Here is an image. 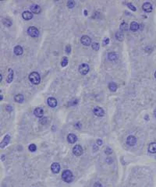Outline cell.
<instances>
[{"mask_svg": "<svg viewBox=\"0 0 156 187\" xmlns=\"http://www.w3.org/2000/svg\"><path fill=\"white\" fill-rule=\"evenodd\" d=\"M155 78H156V71H155Z\"/></svg>", "mask_w": 156, "mask_h": 187, "instance_id": "cell-41", "label": "cell"}, {"mask_svg": "<svg viewBox=\"0 0 156 187\" xmlns=\"http://www.w3.org/2000/svg\"><path fill=\"white\" fill-rule=\"evenodd\" d=\"M128 29V25H127L125 22H123L120 25V30H126Z\"/></svg>", "mask_w": 156, "mask_h": 187, "instance_id": "cell-28", "label": "cell"}, {"mask_svg": "<svg viewBox=\"0 0 156 187\" xmlns=\"http://www.w3.org/2000/svg\"><path fill=\"white\" fill-rule=\"evenodd\" d=\"M10 135H5L4 139H3V140H2V143H1V148H4L6 145H8V144L10 143Z\"/></svg>", "mask_w": 156, "mask_h": 187, "instance_id": "cell-16", "label": "cell"}, {"mask_svg": "<svg viewBox=\"0 0 156 187\" xmlns=\"http://www.w3.org/2000/svg\"><path fill=\"white\" fill-rule=\"evenodd\" d=\"M47 102H48L49 106H50L51 108H55L56 107V105H57V101H56L55 98H54L52 97H49L47 100Z\"/></svg>", "mask_w": 156, "mask_h": 187, "instance_id": "cell-9", "label": "cell"}, {"mask_svg": "<svg viewBox=\"0 0 156 187\" xmlns=\"http://www.w3.org/2000/svg\"><path fill=\"white\" fill-rule=\"evenodd\" d=\"M2 24H3L5 26H6V27H11V26H12V22H11L10 19H5V18H4L3 19H2Z\"/></svg>", "mask_w": 156, "mask_h": 187, "instance_id": "cell-25", "label": "cell"}, {"mask_svg": "<svg viewBox=\"0 0 156 187\" xmlns=\"http://www.w3.org/2000/svg\"><path fill=\"white\" fill-rule=\"evenodd\" d=\"M67 64H68V58L66 57L62 58V62H61V66L62 67H65V66H67Z\"/></svg>", "mask_w": 156, "mask_h": 187, "instance_id": "cell-27", "label": "cell"}, {"mask_svg": "<svg viewBox=\"0 0 156 187\" xmlns=\"http://www.w3.org/2000/svg\"><path fill=\"white\" fill-rule=\"evenodd\" d=\"M28 149H29V150L30 152H35L37 150V147H36L35 144H30L29 146V147H28Z\"/></svg>", "mask_w": 156, "mask_h": 187, "instance_id": "cell-29", "label": "cell"}, {"mask_svg": "<svg viewBox=\"0 0 156 187\" xmlns=\"http://www.w3.org/2000/svg\"><path fill=\"white\" fill-rule=\"evenodd\" d=\"M148 151L151 153H156V143L153 142L151 143L148 146Z\"/></svg>", "mask_w": 156, "mask_h": 187, "instance_id": "cell-19", "label": "cell"}, {"mask_svg": "<svg viewBox=\"0 0 156 187\" xmlns=\"http://www.w3.org/2000/svg\"><path fill=\"white\" fill-rule=\"evenodd\" d=\"M30 10L32 11V13H35V14H39V13H41V7L39 6L37 4H35V5H32L30 6Z\"/></svg>", "mask_w": 156, "mask_h": 187, "instance_id": "cell-14", "label": "cell"}, {"mask_svg": "<svg viewBox=\"0 0 156 187\" xmlns=\"http://www.w3.org/2000/svg\"><path fill=\"white\" fill-rule=\"evenodd\" d=\"M130 28L131 30H133V31H137L139 29V24L136 21H133L130 25Z\"/></svg>", "mask_w": 156, "mask_h": 187, "instance_id": "cell-20", "label": "cell"}, {"mask_svg": "<svg viewBox=\"0 0 156 187\" xmlns=\"http://www.w3.org/2000/svg\"><path fill=\"white\" fill-rule=\"evenodd\" d=\"M84 13H85V15H87V10H85V11H84Z\"/></svg>", "mask_w": 156, "mask_h": 187, "instance_id": "cell-40", "label": "cell"}, {"mask_svg": "<svg viewBox=\"0 0 156 187\" xmlns=\"http://www.w3.org/2000/svg\"><path fill=\"white\" fill-rule=\"evenodd\" d=\"M102 42H103V45H107V44H109V38H105Z\"/></svg>", "mask_w": 156, "mask_h": 187, "instance_id": "cell-33", "label": "cell"}, {"mask_svg": "<svg viewBox=\"0 0 156 187\" xmlns=\"http://www.w3.org/2000/svg\"><path fill=\"white\" fill-rule=\"evenodd\" d=\"M81 41L84 45H86V46H89L90 44H91V38L87 35L82 36L81 38Z\"/></svg>", "mask_w": 156, "mask_h": 187, "instance_id": "cell-7", "label": "cell"}, {"mask_svg": "<svg viewBox=\"0 0 156 187\" xmlns=\"http://www.w3.org/2000/svg\"><path fill=\"white\" fill-rule=\"evenodd\" d=\"M73 152L76 156H81L83 153V148L81 145H75L73 148Z\"/></svg>", "mask_w": 156, "mask_h": 187, "instance_id": "cell-5", "label": "cell"}, {"mask_svg": "<svg viewBox=\"0 0 156 187\" xmlns=\"http://www.w3.org/2000/svg\"><path fill=\"white\" fill-rule=\"evenodd\" d=\"M105 152H106V153L107 155H109V154H111V153H112V150L111 148H109V147H106V150H105Z\"/></svg>", "mask_w": 156, "mask_h": 187, "instance_id": "cell-32", "label": "cell"}, {"mask_svg": "<svg viewBox=\"0 0 156 187\" xmlns=\"http://www.w3.org/2000/svg\"><path fill=\"white\" fill-rule=\"evenodd\" d=\"M142 8L144 12L151 13L152 11V5L150 2H144L142 5Z\"/></svg>", "mask_w": 156, "mask_h": 187, "instance_id": "cell-10", "label": "cell"}, {"mask_svg": "<svg viewBox=\"0 0 156 187\" xmlns=\"http://www.w3.org/2000/svg\"><path fill=\"white\" fill-rule=\"evenodd\" d=\"M23 52H24V50H23V48L21 46L17 45L14 47V53H15V55H20L23 54Z\"/></svg>", "mask_w": 156, "mask_h": 187, "instance_id": "cell-17", "label": "cell"}, {"mask_svg": "<svg viewBox=\"0 0 156 187\" xmlns=\"http://www.w3.org/2000/svg\"><path fill=\"white\" fill-rule=\"evenodd\" d=\"M70 50H71V48H70V45H67L66 47V52L69 54V53H70Z\"/></svg>", "mask_w": 156, "mask_h": 187, "instance_id": "cell-35", "label": "cell"}, {"mask_svg": "<svg viewBox=\"0 0 156 187\" xmlns=\"http://www.w3.org/2000/svg\"><path fill=\"white\" fill-rule=\"evenodd\" d=\"M96 143H97V144L98 145V146H101V144H102V140H101V139H97V142H96Z\"/></svg>", "mask_w": 156, "mask_h": 187, "instance_id": "cell-37", "label": "cell"}, {"mask_svg": "<svg viewBox=\"0 0 156 187\" xmlns=\"http://www.w3.org/2000/svg\"><path fill=\"white\" fill-rule=\"evenodd\" d=\"M89 69H90L89 66L86 63L81 64V65L79 66V72H80V73L82 75H86L87 72H89Z\"/></svg>", "mask_w": 156, "mask_h": 187, "instance_id": "cell-4", "label": "cell"}, {"mask_svg": "<svg viewBox=\"0 0 156 187\" xmlns=\"http://www.w3.org/2000/svg\"><path fill=\"white\" fill-rule=\"evenodd\" d=\"M127 6H128V8H130V9L132 11H136V10H137V8H136L132 3H130V2L127 3Z\"/></svg>", "mask_w": 156, "mask_h": 187, "instance_id": "cell-31", "label": "cell"}, {"mask_svg": "<svg viewBox=\"0 0 156 187\" xmlns=\"http://www.w3.org/2000/svg\"><path fill=\"white\" fill-rule=\"evenodd\" d=\"M94 187H103L102 185H101V183H99V182H95V185H94Z\"/></svg>", "mask_w": 156, "mask_h": 187, "instance_id": "cell-36", "label": "cell"}, {"mask_svg": "<svg viewBox=\"0 0 156 187\" xmlns=\"http://www.w3.org/2000/svg\"><path fill=\"white\" fill-rule=\"evenodd\" d=\"M75 5V2L74 1H72V0H70V1H68L67 2V6L70 8V9H71V8H73Z\"/></svg>", "mask_w": 156, "mask_h": 187, "instance_id": "cell-30", "label": "cell"}, {"mask_svg": "<svg viewBox=\"0 0 156 187\" xmlns=\"http://www.w3.org/2000/svg\"><path fill=\"white\" fill-rule=\"evenodd\" d=\"M29 80L33 84H39L41 82V77L38 72H32L29 75Z\"/></svg>", "mask_w": 156, "mask_h": 187, "instance_id": "cell-2", "label": "cell"}, {"mask_svg": "<svg viewBox=\"0 0 156 187\" xmlns=\"http://www.w3.org/2000/svg\"><path fill=\"white\" fill-rule=\"evenodd\" d=\"M22 16L25 20H30V19L33 18V13H30V11H24L22 13Z\"/></svg>", "mask_w": 156, "mask_h": 187, "instance_id": "cell-12", "label": "cell"}, {"mask_svg": "<svg viewBox=\"0 0 156 187\" xmlns=\"http://www.w3.org/2000/svg\"><path fill=\"white\" fill-rule=\"evenodd\" d=\"M109 88L110 91H116V90H117V84H116V83H114V82H111L109 84Z\"/></svg>", "mask_w": 156, "mask_h": 187, "instance_id": "cell-24", "label": "cell"}, {"mask_svg": "<svg viewBox=\"0 0 156 187\" xmlns=\"http://www.w3.org/2000/svg\"><path fill=\"white\" fill-rule=\"evenodd\" d=\"M116 38L117 39L118 41H123V39H124L123 33L122 31H117L116 33Z\"/></svg>", "mask_w": 156, "mask_h": 187, "instance_id": "cell-22", "label": "cell"}, {"mask_svg": "<svg viewBox=\"0 0 156 187\" xmlns=\"http://www.w3.org/2000/svg\"><path fill=\"white\" fill-rule=\"evenodd\" d=\"M126 144L129 145V146H134V145L137 144V138L134 136H129L128 137L126 138Z\"/></svg>", "mask_w": 156, "mask_h": 187, "instance_id": "cell-8", "label": "cell"}, {"mask_svg": "<svg viewBox=\"0 0 156 187\" xmlns=\"http://www.w3.org/2000/svg\"><path fill=\"white\" fill-rule=\"evenodd\" d=\"M9 72H10V74H9V76H8L7 77V83H10L13 81V69H9Z\"/></svg>", "mask_w": 156, "mask_h": 187, "instance_id": "cell-23", "label": "cell"}, {"mask_svg": "<svg viewBox=\"0 0 156 187\" xmlns=\"http://www.w3.org/2000/svg\"><path fill=\"white\" fill-rule=\"evenodd\" d=\"M91 48L93 50H95V51H98L99 50V48H100V46H99V44L97 43V42H94L91 44Z\"/></svg>", "mask_w": 156, "mask_h": 187, "instance_id": "cell-26", "label": "cell"}, {"mask_svg": "<svg viewBox=\"0 0 156 187\" xmlns=\"http://www.w3.org/2000/svg\"><path fill=\"white\" fill-rule=\"evenodd\" d=\"M62 178L64 182H66L67 183L71 182L73 180V175L72 172H70V170H65V171H63L62 173Z\"/></svg>", "mask_w": 156, "mask_h": 187, "instance_id": "cell-1", "label": "cell"}, {"mask_svg": "<svg viewBox=\"0 0 156 187\" xmlns=\"http://www.w3.org/2000/svg\"><path fill=\"white\" fill-rule=\"evenodd\" d=\"M24 97L23 94H16V95L14 97V101L17 103H23L24 102Z\"/></svg>", "mask_w": 156, "mask_h": 187, "instance_id": "cell-18", "label": "cell"}, {"mask_svg": "<svg viewBox=\"0 0 156 187\" xmlns=\"http://www.w3.org/2000/svg\"><path fill=\"white\" fill-rule=\"evenodd\" d=\"M27 34L32 38H37L39 34V30L35 27H30L27 30Z\"/></svg>", "mask_w": 156, "mask_h": 187, "instance_id": "cell-3", "label": "cell"}, {"mask_svg": "<svg viewBox=\"0 0 156 187\" xmlns=\"http://www.w3.org/2000/svg\"><path fill=\"white\" fill-rule=\"evenodd\" d=\"M67 140L70 144H74L75 142L77 140V137L75 134L73 133H70L69 135L67 136Z\"/></svg>", "mask_w": 156, "mask_h": 187, "instance_id": "cell-15", "label": "cell"}, {"mask_svg": "<svg viewBox=\"0 0 156 187\" xmlns=\"http://www.w3.org/2000/svg\"><path fill=\"white\" fill-rule=\"evenodd\" d=\"M34 114H35V115L36 117H38V118H42L44 115V110L42 109L41 108H37L35 109Z\"/></svg>", "mask_w": 156, "mask_h": 187, "instance_id": "cell-11", "label": "cell"}, {"mask_svg": "<svg viewBox=\"0 0 156 187\" xmlns=\"http://www.w3.org/2000/svg\"><path fill=\"white\" fill-rule=\"evenodd\" d=\"M94 114H95L96 116L102 117L105 115V111L103 108H101V107H95L94 108Z\"/></svg>", "mask_w": 156, "mask_h": 187, "instance_id": "cell-6", "label": "cell"}, {"mask_svg": "<svg viewBox=\"0 0 156 187\" xmlns=\"http://www.w3.org/2000/svg\"><path fill=\"white\" fill-rule=\"evenodd\" d=\"M108 58L110 61H116L118 58V55L115 52H110L108 54Z\"/></svg>", "mask_w": 156, "mask_h": 187, "instance_id": "cell-21", "label": "cell"}, {"mask_svg": "<svg viewBox=\"0 0 156 187\" xmlns=\"http://www.w3.org/2000/svg\"><path fill=\"white\" fill-rule=\"evenodd\" d=\"M6 110H7V111H13V108L11 107L10 105H7V106H6Z\"/></svg>", "mask_w": 156, "mask_h": 187, "instance_id": "cell-38", "label": "cell"}, {"mask_svg": "<svg viewBox=\"0 0 156 187\" xmlns=\"http://www.w3.org/2000/svg\"><path fill=\"white\" fill-rule=\"evenodd\" d=\"M77 103H78V101H77V100H76V99H74V100H72V101L69 103V105L72 104V105L73 106V105H76V104H77Z\"/></svg>", "mask_w": 156, "mask_h": 187, "instance_id": "cell-34", "label": "cell"}, {"mask_svg": "<svg viewBox=\"0 0 156 187\" xmlns=\"http://www.w3.org/2000/svg\"><path fill=\"white\" fill-rule=\"evenodd\" d=\"M154 115H155V118H156V109H155V110L154 111Z\"/></svg>", "mask_w": 156, "mask_h": 187, "instance_id": "cell-39", "label": "cell"}, {"mask_svg": "<svg viewBox=\"0 0 156 187\" xmlns=\"http://www.w3.org/2000/svg\"><path fill=\"white\" fill-rule=\"evenodd\" d=\"M51 170L53 173H59L60 171V165H59V163H53L52 165H51Z\"/></svg>", "mask_w": 156, "mask_h": 187, "instance_id": "cell-13", "label": "cell"}]
</instances>
